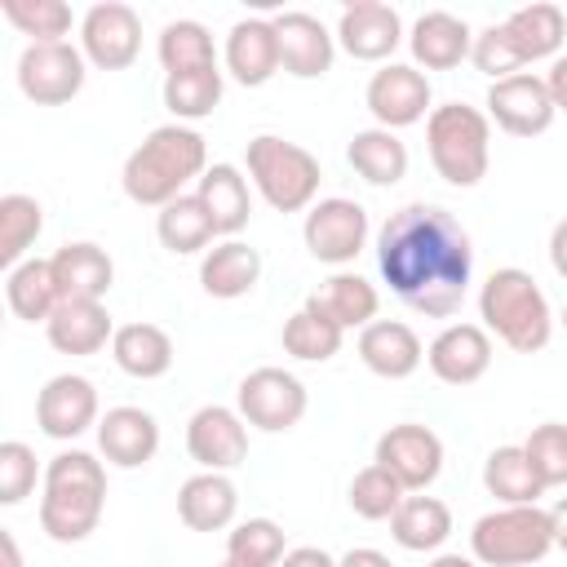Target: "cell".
Here are the masks:
<instances>
[{"label": "cell", "mask_w": 567, "mask_h": 567, "mask_svg": "<svg viewBox=\"0 0 567 567\" xmlns=\"http://www.w3.org/2000/svg\"><path fill=\"white\" fill-rule=\"evenodd\" d=\"M377 270L403 306L425 319H447L465 301L474 248L447 208L403 204L377 230Z\"/></svg>", "instance_id": "6da1fadb"}, {"label": "cell", "mask_w": 567, "mask_h": 567, "mask_svg": "<svg viewBox=\"0 0 567 567\" xmlns=\"http://www.w3.org/2000/svg\"><path fill=\"white\" fill-rule=\"evenodd\" d=\"M208 168V146L190 124H159L142 137V146L124 159V195L146 208H164L177 195H186L190 182H199Z\"/></svg>", "instance_id": "7a4b0ae2"}, {"label": "cell", "mask_w": 567, "mask_h": 567, "mask_svg": "<svg viewBox=\"0 0 567 567\" xmlns=\"http://www.w3.org/2000/svg\"><path fill=\"white\" fill-rule=\"evenodd\" d=\"M106 505V470L93 452H58L44 465V496H40V527L58 545H80L93 536Z\"/></svg>", "instance_id": "3957f363"}, {"label": "cell", "mask_w": 567, "mask_h": 567, "mask_svg": "<svg viewBox=\"0 0 567 567\" xmlns=\"http://www.w3.org/2000/svg\"><path fill=\"white\" fill-rule=\"evenodd\" d=\"M478 319L487 332H496V341H505L518 354H536L554 337V310H549L540 284L518 266H501L483 279Z\"/></svg>", "instance_id": "277c9868"}, {"label": "cell", "mask_w": 567, "mask_h": 567, "mask_svg": "<svg viewBox=\"0 0 567 567\" xmlns=\"http://www.w3.org/2000/svg\"><path fill=\"white\" fill-rule=\"evenodd\" d=\"M425 151L434 173L447 186H478L487 177V159H492V120L478 106L465 102H443L430 111L425 120Z\"/></svg>", "instance_id": "5b68a950"}, {"label": "cell", "mask_w": 567, "mask_h": 567, "mask_svg": "<svg viewBox=\"0 0 567 567\" xmlns=\"http://www.w3.org/2000/svg\"><path fill=\"white\" fill-rule=\"evenodd\" d=\"M248 177L257 186V195L275 208V213H301L315 204L319 195V159L288 142V137H275V133H257L248 142Z\"/></svg>", "instance_id": "8992f818"}, {"label": "cell", "mask_w": 567, "mask_h": 567, "mask_svg": "<svg viewBox=\"0 0 567 567\" xmlns=\"http://www.w3.org/2000/svg\"><path fill=\"white\" fill-rule=\"evenodd\" d=\"M554 549V523L540 505H501L470 527V554L483 567H532Z\"/></svg>", "instance_id": "52a82bcc"}, {"label": "cell", "mask_w": 567, "mask_h": 567, "mask_svg": "<svg viewBox=\"0 0 567 567\" xmlns=\"http://www.w3.org/2000/svg\"><path fill=\"white\" fill-rule=\"evenodd\" d=\"M306 403H310V394H306L301 377H292L288 368H252V372L239 381V390H235L239 416H244L248 425L266 430V434L292 430V425L306 416Z\"/></svg>", "instance_id": "ba28073f"}, {"label": "cell", "mask_w": 567, "mask_h": 567, "mask_svg": "<svg viewBox=\"0 0 567 567\" xmlns=\"http://www.w3.org/2000/svg\"><path fill=\"white\" fill-rule=\"evenodd\" d=\"M301 239L310 248L315 261L323 266H350L363 248H368V208L346 199V195H328L315 199L301 226Z\"/></svg>", "instance_id": "9c48e42d"}, {"label": "cell", "mask_w": 567, "mask_h": 567, "mask_svg": "<svg viewBox=\"0 0 567 567\" xmlns=\"http://www.w3.org/2000/svg\"><path fill=\"white\" fill-rule=\"evenodd\" d=\"M80 53L97 71H124L142 53V18L124 0H102L80 18Z\"/></svg>", "instance_id": "30bf717a"}, {"label": "cell", "mask_w": 567, "mask_h": 567, "mask_svg": "<svg viewBox=\"0 0 567 567\" xmlns=\"http://www.w3.org/2000/svg\"><path fill=\"white\" fill-rule=\"evenodd\" d=\"M89 58L58 40V44H27L18 58V89L35 102V106H62L84 89V71Z\"/></svg>", "instance_id": "8fae6325"}, {"label": "cell", "mask_w": 567, "mask_h": 567, "mask_svg": "<svg viewBox=\"0 0 567 567\" xmlns=\"http://www.w3.org/2000/svg\"><path fill=\"white\" fill-rule=\"evenodd\" d=\"M372 461L381 470H390L403 483V492H425L443 470V439L430 425L403 421V425H390L377 439V456Z\"/></svg>", "instance_id": "7c38bea8"}, {"label": "cell", "mask_w": 567, "mask_h": 567, "mask_svg": "<svg viewBox=\"0 0 567 567\" xmlns=\"http://www.w3.org/2000/svg\"><path fill=\"white\" fill-rule=\"evenodd\" d=\"M97 421H102L97 416V390L80 372L49 377L44 390L35 394V425H40V434H49L58 443H71L84 430H97Z\"/></svg>", "instance_id": "4fadbf2b"}, {"label": "cell", "mask_w": 567, "mask_h": 567, "mask_svg": "<svg viewBox=\"0 0 567 567\" xmlns=\"http://www.w3.org/2000/svg\"><path fill=\"white\" fill-rule=\"evenodd\" d=\"M186 452L199 470H235L239 461H248V421L239 416V408L226 403H204L190 421H186Z\"/></svg>", "instance_id": "5bb4252c"}, {"label": "cell", "mask_w": 567, "mask_h": 567, "mask_svg": "<svg viewBox=\"0 0 567 567\" xmlns=\"http://www.w3.org/2000/svg\"><path fill=\"white\" fill-rule=\"evenodd\" d=\"M363 102L377 120V128H408L416 120H425L430 111V80L408 66V62H385L381 71H372L368 89H363Z\"/></svg>", "instance_id": "9a60e30c"}, {"label": "cell", "mask_w": 567, "mask_h": 567, "mask_svg": "<svg viewBox=\"0 0 567 567\" xmlns=\"http://www.w3.org/2000/svg\"><path fill=\"white\" fill-rule=\"evenodd\" d=\"M554 115L558 111L545 89V75L518 71L487 89V120H496V128H505L509 137H536L554 124Z\"/></svg>", "instance_id": "2e32d148"}, {"label": "cell", "mask_w": 567, "mask_h": 567, "mask_svg": "<svg viewBox=\"0 0 567 567\" xmlns=\"http://www.w3.org/2000/svg\"><path fill=\"white\" fill-rule=\"evenodd\" d=\"M337 44L354 62H385L403 44V18L394 4L381 0H354L337 18Z\"/></svg>", "instance_id": "e0dca14e"}, {"label": "cell", "mask_w": 567, "mask_h": 567, "mask_svg": "<svg viewBox=\"0 0 567 567\" xmlns=\"http://www.w3.org/2000/svg\"><path fill=\"white\" fill-rule=\"evenodd\" d=\"M275 22V35H279V66L297 80H319L332 71V53H337V35L315 18V13H301V9H288Z\"/></svg>", "instance_id": "ac0fdd59"}, {"label": "cell", "mask_w": 567, "mask_h": 567, "mask_svg": "<svg viewBox=\"0 0 567 567\" xmlns=\"http://www.w3.org/2000/svg\"><path fill=\"white\" fill-rule=\"evenodd\" d=\"M425 363L443 385H474L492 368V337L483 323H447L430 341Z\"/></svg>", "instance_id": "d6986e66"}, {"label": "cell", "mask_w": 567, "mask_h": 567, "mask_svg": "<svg viewBox=\"0 0 567 567\" xmlns=\"http://www.w3.org/2000/svg\"><path fill=\"white\" fill-rule=\"evenodd\" d=\"M97 452L120 470H137L159 452V421L133 403L106 408L97 421Z\"/></svg>", "instance_id": "ffe728a7"}, {"label": "cell", "mask_w": 567, "mask_h": 567, "mask_svg": "<svg viewBox=\"0 0 567 567\" xmlns=\"http://www.w3.org/2000/svg\"><path fill=\"white\" fill-rule=\"evenodd\" d=\"M359 359H363L368 372H377L385 381H403L421 368L425 346L403 319H372L359 332Z\"/></svg>", "instance_id": "44dd1931"}, {"label": "cell", "mask_w": 567, "mask_h": 567, "mask_svg": "<svg viewBox=\"0 0 567 567\" xmlns=\"http://www.w3.org/2000/svg\"><path fill=\"white\" fill-rule=\"evenodd\" d=\"M408 49L416 58V66L425 71H452L470 58L474 49V31L465 18L447 13V9H430L412 22V35H408Z\"/></svg>", "instance_id": "7402d4cb"}, {"label": "cell", "mask_w": 567, "mask_h": 567, "mask_svg": "<svg viewBox=\"0 0 567 567\" xmlns=\"http://www.w3.org/2000/svg\"><path fill=\"white\" fill-rule=\"evenodd\" d=\"M53 279H58V292L62 301H102L115 284V261L106 248L89 244V239H75V244H62L53 257Z\"/></svg>", "instance_id": "603a6c76"}, {"label": "cell", "mask_w": 567, "mask_h": 567, "mask_svg": "<svg viewBox=\"0 0 567 567\" xmlns=\"http://www.w3.org/2000/svg\"><path fill=\"white\" fill-rule=\"evenodd\" d=\"M226 71L244 89H261L279 71V35L270 18H239L226 35Z\"/></svg>", "instance_id": "cb8c5ba5"}, {"label": "cell", "mask_w": 567, "mask_h": 567, "mask_svg": "<svg viewBox=\"0 0 567 567\" xmlns=\"http://www.w3.org/2000/svg\"><path fill=\"white\" fill-rule=\"evenodd\" d=\"M235 509H239V487L217 470H199L177 487V518L190 532H221L235 523Z\"/></svg>", "instance_id": "d4e9b609"}, {"label": "cell", "mask_w": 567, "mask_h": 567, "mask_svg": "<svg viewBox=\"0 0 567 567\" xmlns=\"http://www.w3.org/2000/svg\"><path fill=\"white\" fill-rule=\"evenodd\" d=\"M257 279H261V252L252 244H244V239H221L199 261V284L217 301L248 297L257 288Z\"/></svg>", "instance_id": "484cf974"}, {"label": "cell", "mask_w": 567, "mask_h": 567, "mask_svg": "<svg viewBox=\"0 0 567 567\" xmlns=\"http://www.w3.org/2000/svg\"><path fill=\"white\" fill-rule=\"evenodd\" d=\"M44 337L58 354H97L115 337V323L102 301H58L44 323Z\"/></svg>", "instance_id": "4316f807"}, {"label": "cell", "mask_w": 567, "mask_h": 567, "mask_svg": "<svg viewBox=\"0 0 567 567\" xmlns=\"http://www.w3.org/2000/svg\"><path fill=\"white\" fill-rule=\"evenodd\" d=\"M306 306L319 310L323 319H332L341 332H350V328L363 332V328L377 319L381 297H377V288H372L363 275H354V270H337V275H328V279L319 284V292L306 297Z\"/></svg>", "instance_id": "83f0119b"}, {"label": "cell", "mask_w": 567, "mask_h": 567, "mask_svg": "<svg viewBox=\"0 0 567 567\" xmlns=\"http://www.w3.org/2000/svg\"><path fill=\"white\" fill-rule=\"evenodd\" d=\"M195 195H199V204L208 208L217 235H226V239H235V235L248 226V217H252L248 177H244L235 164H208L204 177L195 182Z\"/></svg>", "instance_id": "f1b7e54d"}, {"label": "cell", "mask_w": 567, "mask_h": 567, "mask_svg": "<svg viewBox=\"0 0 567 567\" xmlns=\"http://www.w3.org/2000/svg\"><path fill=\"white\" fill-rule=\"evenodd\" d=\"M111 359L120 372L137 377V381H155L173 368V337L159 323H120L111 337Z\"/></svg>", "instance_id": "f546056e"}, {"label": "cell", "mask_w": 567, "mask_h": 567, "mask_svg": "<svg viewBox=\"0 0 567 567\" xmlns=\"http://www.w3.org/2000/svg\"><path fill=\"white\" fill-rule=\"evenodd\" d=\"M501 27H505V40L514 44V53H518L523 62L554 58L558 44H563V35H567V18H563V9L549 4V0H532V4L514 9Z\"/></svg>", "instance_id": "4dcf8cb0"}, {"label": "cell", "mask_w": 567, "mask_h": 567, "mask_svg": "<svg viewBox=\"0 0 567 567\" xmlns=\"http://www.w3.org/2000/svg\"><path fill=\"white\" fill-rule=\"evenodd\" d=\"M4 301L18 319L27 323H49V315L58 310L62 292L53 279V261L49 257H27L22 266L4 270Z\"/></svg>", "instance_id": "1f68e13d"}, {"label": "cell", "mask_w": 567, "mask_h": 567, "mask_svg": "<svg viewBox=\"0 0 567 567\" xmlns=\"http://www.w3.org/2000/svg\"><path fill=\"white\" fill-rule=\"evenodd\" d=\"M390 536L412 554H430L452 536V509L439 496H425V492L403 496V505L390 518Z\"/></svg>", "instance_id": "d6a6232c"}, {"label": "cell", "mask_w": 567, "mask_h": 567, "mask_svg": "<svg viewBox=\"0 0 567 567\" xmlns=\"http://www.w3.org/2000/svg\"><path fill=\"white\" fill-rule=\"evenodd\" d=\"M346 159L368 186H394L408 177V146L390 128H359L346 146Z\"/></svg>", "instance_id": "836d02e7"}, {"label": "cell", "mask_w": 567, "mask_h": 567, "mask_svg": "<svg viewBox=\"0 0 567 567\" xmlns=\"http://www.w3.org/2000/svg\"><path fill=\"white\" fill-rule=\"evenodd\" d=\"M483 487L501 505H536L545 496V483L536 478L523 443H505V447L487 452V461H483Z\"/></svg>", "instance_id": "e575fe53"}, {"label": "cell", "mask_w": 567, "mask_h": 567, "mask_svg": "<svg viewBox=\"0 0 567 567\" xmlns=\"http://www.w3.org/2000/svg\"><path fill=\"white\" fill-rule=\"evenodd\" d=\"M155 235H159V244H164L168 252L190 257V252H204V248L213 244L217 226H213L208 208L199 204V195H177L173 204L159 208V217H155Z\"/></svg>", "instance_id": "d590c367"}, {"label": "cell", "mask_w": 567, "mask_h": 567, "mask_svg": "<svg viewBox=\"0 0 567 567\" xmlns=\"http://www.w3.org/2000/svg\"><path fill=\"white\" fill-rule=\"evenodd\" d=\"M221 71L217 66H199V71H177V75H164V106L173 111V124H186V120H204L217 111L221 102Z\"/></svg>", "instance_id": "8d00e7d4"}, {"label": "cell", "mask_w": 567, "mask_h": 567, "mask_svg": "<svg viewBox=\"0 0 567 567\" xmlns=\"http://www.w3.org/2000/svg\"><path fill=\"white\" fill-rule=\"evenodd\" d=\"M44 230V208L22 195V190H9L0 195V266L13 270L27 261V248L40 239Z\"/></svg>", "instance_id": "74e56055"}, {"label": "cell", "mask_w": 567, "mask_h": 567, "mask_svg": "<svg viewBox=\"0 0 567 567\" xmlns=\"http://www.w3.org/2000/svg\"><path fill=\"white\" fill-rule=\"evenodd\" d=\"M155 53H159V66L168 75L177 71H199V66H217V49H213V35L204 22L195 18H177L159 31L155 40Z\"/></svg>", "instance_id": "f35d334b"}, {"label": "cell", "mask_w": 567, "mask_h": 567, "mask_svg": "<svg viewBox=\"0 0 567 567\" xmlns=\"http://www.w3.org/2000/svg\"><path fill=\"white\" fill-rule=\"evenodd\" d=\"M341 341H346V332L332 319H323L319 310H310V306H301L284 323V350L292 359H301V363H328L341 350Z\"/></svg>", "instance_id": "ab89813d"}, {"label": "cell", "mask_w": 567, "mask_h": 567, "mask_svg": "<svg viewBox=\"0 0 567 567\" xmlns=\"http://www.w3.org/2000/svg\"><path fill=\"white\" fill-rule=\"evenodd\" d=\"M288 554L284 527L275 518H244L239 527L226 532V558L248 563V567H279Z\"/></svg>", "instance_id": "60d3db41"}, {"label": "cell", "mask_w": 567, "mask_h": 567, "mask_svg": "<svg viewBox=\"0 0 567 567\" xmlns=\"http://www.w3.org/2000/svg\"><path fill=\"white\" fill-rule=\"evenodd\" d=\"M403 483L390 474V470H381L377 461L372 465H363L354 478H350V509L359 514V518H368V523H381V518H394V509L403 505Z\"/></svg>", "instance_id": "b9f144b4"}, {"label": "cell", "mask_w": 567, "mask_h": 567, "mask_svg": "<svg viewBox=\"0 0 567 567\" xmlns=\"http://www.w3.org/2000/svg\"><path fill=\"white\" fill-rule=\"evenodd\" d=\"M0 9L22 35H31V44H58L75 22L62 0H4Z\"/></svg>", "instance_id": "7bdbcfd3"}, {"label": "cell", "mask_w": 567, "mask_h": 567, "mask_svg": "<svg viewBox=\"0 0 567 567\" xmlns=\"http://www.w3.org/2000/svg\"><path fill=\"white\" fill-rule=\"evenodd\" d=\"M523 452H527L536 478L545 483V492H549V487H567V425H563V421L536 425V430L527 434Z\"/></svg>", "instance_id": "ee69618b"}, {"label": "cell", "mask_w": 567, "mask_h": 567, "mask_svg": "<svg viewBox=\"0 0 567 567\" xmlns=\"http://www.w3.org/2000/svg\"><path fill=\"white\" fill-rule=\"evenodd\" d=\"M35 452L22 439H4L0 443V505H22L35 492Z\"/></svg>", "instance_id": "f6af8a7d"}, {"label": "cell", "mask_w": 567, "mask_h": 567, "mask_svg": "<svg viewBox=\"0 0 567 567\" xmlns=\"http://www.w3.org/2000/svg\"><path fill=\"white\" fill-rule=\"evenodd\" d=\"M470 62H474L483 75H492V84H496V80L518 75V66H523V58H518V53H514V44L505 40V27H501V22H492V27H483V31L474 35Z\"/></svg>", "instance_id": "bcb514c9"}, {"label": "cell", "mask_w": 567, "mask_h": 567, "mask_svg": "<svg viewBox=\"0 0 567 567\" xmlns=\"http://www.w3.org/2000/svg\"><path fill=\"white\" fill-rule=\"evenodd\" d=\"M279 567H337V558L328 549H319V545H297V549L284 554Z\"/></svg>", "instance_id": "7dc6e473"}, {"label": "cell", "mask_w": 567, "mask_h": 567, "mask_svg": "<svg viewBox=\"0 0 567 567\" xmlns=\"http://www.w3.org/2000/svg\"><path fill=\"white\" fill-rule=\"evenodd\" d=\"M545 89L554 97V111H567V58H554V66L545 75Z\"/></svg>", "instance_id": "c3c4849f"}, {"label": "cell", "mask_w": 567, "mask_h": 567, "mask_svg": "<svg viewBox=\"0 0 567 567\" xmlns=\"http://www.w3.org/2000/svg\"><path fill=\"white\" fill-rule=\"evenodd\" d=\"M337 567H394V563H390L381 549H368V545H363V549L341 554V558H337Z\"/></svg>", "instance_id": "681fc988"}, {"label": "cell", "mask_w": 567, "mask_h": 567, "mask_svg": "<svg viewBox=\"0 0 567 567\" xmlns=\"http://www.w3.org/2000/svg\"><path fill=\"white\" fill-rule=\"evenodd\" d=\"M549 261H554V270L567 279V217L554 226V235H549Z\"/></svg>", "instance_id": "f907efd6"}, {"label": "cell", "mask_w": 567, "mask_h": 567, "mask_svg": "<svg viewBox=\"0 0 567 567\" xmlns=\"http://www.w3.org/2000/svg\"><path fill=\"white\" fill-rule=\"evenodd\" d=\"M549 523H554V549L567 554V496H558V501L549 505Z\"/></svg>", "instance_id": "816d5d0a"}, {"label": "cell", "mask_w": 567, "mask_h": 567, "mask_svg": "<svg viewBox=\"0 0 567 567\" xmlns=\"http://www.w3.org/2000/svg\"><path fill=\"white\" fill-rule=\"evenodd\" d=\"M0 554H4V567H22V549H18L9 527H0Z\"/></svg>", "instance_id": "f5cc1de1"}, {"label": "cell", "mask_w": 567, "mask_h": 567, "mask_svg": "<svg viewBox=\"0 0 567 567\" xmlns=\"http://www.w3.org/2000/svg\"><path fill=\"white\" fill-rule=\"evenodd\" d=\"M430 567H483V563H478L474 554H470V558H465V554H439Z\"/></svg>", "instance_id": "db71d44e"}, {"label": "cell", "mask_w": 567, "mask_h": 567, "mask_svg": "<svg viewBox=\"0 0 567 567\" xmlns=\"http://www.w3.org/2000/svg\"><path fill=\"white\" fill-rule=\"evenodd\" d=\"M221 567H248V563H235V558H226V563H221Z\"/></svg>", "instance_id": "11a10c76"}, {"label": "cell", "mask_w": 567, "mask_h": 567, "mask_svg": "<svg viewBox=\"0 0 567 567\" xmlns=\"http://www.w3.org/2000/svg\"><path fill=\"white\" fill-rule=\"evenodd\" d=\"M563 328H567V306H563Z\"/></svg>", "instance_id": "9f6ffc18"}]
</instances>
